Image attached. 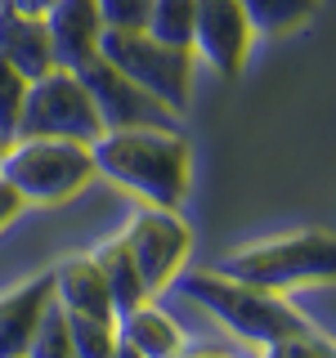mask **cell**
Wrapping results in <instances>:
<instances>
[{"label": "cell", "instance_id": "1", "mask_svg": "<svg viewBox=\"0 0 336 358\" xmlns=\"http://www.w3.org/2000/svg\"><path fill=\"white\" fill-rule=\"evenodd\" d=\"M90 162H94V175L134 193L144 206H166V210H179V201L188 197V179H193L188 139L175 134L171 126L104 130L90 143Z\"/></svg>", "mask_w": 336, "mask_h": 358}, {"label": "cell", "instance_id": "2", "mask_svg": "<svg viewBox=\"0 0 336 358\" xmlns=\"http://www.w3.org/2000/svg\"><path fill=\"white\" fill-rule=\"evenodd\" d=\"M175 282H179V296L184 300H193L197 309H206L216 322H224L238 341L255 345V350L283 341V336H305L309 331L305 322L287 309V300L278 296V291L233 282V278L216 273V268H197V273H184V278H175Z\"/></svg>", "mask_w": 336, "mask_h": 358}, {"label": "cell", "instance_id": "3", "mask_svg": "<svg viewBox=\"0 0 336 358\" xmlns=\"http://www.w3.org/2000/svg\"><path fill=\"white\" fill-rule=\"evenodd\" d=\"M211 268L260 291H287L296 282H309V278H332L336 242L328 229H291V233H278V238L233 246Z\"/></svg>", "mask_w": 336, "mask_h": 358}, {"label": "cell", "instance_id": "4", "mask_svg": "<svg viewBox=\"0 0 336 358\" xmlns=\"http://www.w3.org/2000/svg\"><path fill=\"white\" fill-rule=\"evenodd\" d=\"M0 179L36 206H54V201L76 197L94 179V162H90V143L76 139H9L5 157H0Z\"/></svg>", "mask_w": 336, "mask_h": 358}, {"label": "cell", "instance_id": "5", "mask_svg": "<svg viewBox=\"0 0 336 358\" xmlns=\"http://www.w3.org/2000/svg\"><path fill=\"white\" fill-rule=\"evenodd\" d=\"M99 59H108L121 76H130L144 94H153L162 108H171L175 117L188 112L193 99V50H179L148 36V31H99Z\"/></svg>", "mask_w": 336, "mask_h": 358}, {"label": "cell", "instance_id": "6", "mask_svg": "<svg viewBox=\"0 0 336 358\" xmlns=\"http://www.w3.org/2000/svg\"><path fill=\"white\" fill-rule=\"evenodd\" d=\"M36 134L41 139H76V143H94L104 134V121L90 103L85 85L76 81V72L50 67L45 76L27 81L14 139H36Z\"/></svg>", "mask_w": 336, "mask_h": 358}, {"label": "cell", "instance_id": "7", "mask_svg": "<svg viewBox=\"0 0 336 358\" xmlns=\"http://www.w3.org/2000/svg\"><path fill=\"white\" fill-rule=\"evenodd\" d=\"M121 242H126L134 268H139L144 287H148V296L157 291H166L175 282L179 273H184V260L188 251H193V233H188V224L175 215V210L166 206H144L134 210L126 233H121Z\"/></svg>", "mask_w": 336, "mask_h": 358}, {"label": "cell", "instance_id": "8", "mask_svg": "<svg viewBox=\"0 0 336 358\" xmlns=\"http://www.w3.org/2000/svg\"><path fill=\"white\" fill-rule=\"evenodd\" d=\"M76 81L85 85L90 103H94L99 121H104V130H126V126H171L175 112L162 108L153 94H144L139 85L130 81V76H121L117 67L108 59H90L76 67Z\"/></svg>", "mask_w": 336, "mask_h": 358}, {"label": "cell", "instance_id": "9", "mask_svg": "<svg viewBox=\"0 0 336 358\" xmlns=\"http://www.w3.org/2000/svg\"><path fill=\"white\" fill-rule=\"evenodd\" d=\"M188 50L202 63H211L220 76L242 72L251 54V22L238 0H193V41Z\"/></svg>", "mask_w": 336, "mask_h": 358}, {"label": "cell", "instance_id": "10", "mask_svg": "<svg viewBox=\"0 0 336 358\" xmlns=\"http://www.w3.org/2000/svg\"><path fill=\"white\" fill-rule=\"evenodd\" d=\"M41 22H45V36H50L54 67L76 72L81 63H90L99 54V31H104V22H99L94 0H54L50 14Z\"/></svg>", "mask_w": 336, "mask_h": 358}, {"label": "cell", "instance_id": "11", "mask_svg": "<svg viewBox=\"0 0 336 358\" xmlns=\"http://www.w3.org/2000/svg\"><path fill=\"white\" fill-rule=\"evenodd\" d=\"M54 282V300L63 305V313H81V318H117V309H112V296L104 287V273H99V264L81 255V260H67L50 273Z\"/></svg>", "mask_w": 336, "mask_h": 358}, {"label": "cell", "instance_id": "12", "mask_svg": "<svg viewBox=\"0 0 336 358\" xmlns=\"http://www.w3.org/2000/svg\"><path fill=\"white\" fill-rule=\"evenodd\" d=\"M0 59L14 63L27 81H36V76H45L54 67L45 22L41 18H27V14H14L5 0H0Z\"/></svg>", "mask_w": 336, "mask_h": 358}, {"label": "cell", "instance_id": "13", "mask_svg": "<svg viewBox=\"0 0 336 358\" xmlns=\"http://www.w3.org/2000/svg\"><path fill=\"white\" fill-rule=\"evenodd\" d=\"M50 300H54L50 273L0 300V358H22L27 354L31 331H36V322H41V313H45Z\"/></svg>", "mask_w": 336, "mask_h": 358}, {"label": "cell", "instance_id": "14", "mask_svg": "<svg viewBox=\"0 0 336 358\" xmlns=\"http://www.w3.org/2000/svg\"><path fill=\"white\" fill-rule=\"evenodd\" d=\"M117 336L126 345H134L139 354H148V358H175L179 350H184V336H179L175 318L162 313L153 300H144V305H134L130 313H121Z\"/></svg>", "mask_w": 336, "mask_h": 358}, {"label": "cell", "instance_id": "15", "mask_svg": "<svg viewBox=\"0 0 336 358\" xmlns=\"http://www.w3.org/2000/svg\"><path fill=\"white\" fill-rule=\"evenodd\" d=\"M90 260L99 264V273H104V287H108V296H112V309H117V318H121V313H130L134 305H144V300H153L121 238L108 242V246H99Z\"/></svg>", "mask_w": 336, "mask_h": 358}, {"label": "cell", "instance_id": "16", "mask_svg": "<svg viewBox=\"0 0 336 358\" xmlns=\"http://www.w3.org/2000/svg\"><path fill=\"white\" fill-rule=\"evenodd\" d=\"M246 22H251V36H291L305 22L318 14V0H238Z\"/></svg>", "mask_w": 336, "mask_h": 358}, {"label": "cell", "instance_id": "17", "mask_svg": "<svg viewBox=\"0 0 336 358\" xmlns=\"http://www.w3.org/2000/svg\"><path fill=\"white\" fill-rule=\"evenodd\" d=\"M278 296L287 300V309L296 313L318 341H332V322H336V287H332V278H309V282H296V287L278 291Z\"/></svg>", "mask_w": 336, "mask_h": 358}, {"label": "cell", "instance_id": "18", "mask_svg": "<svg viewBox=\"0 0 336 358\" xmlns=\"http://www.w3.org/2000/svg\"><path fill=\"white\" fill-rule=\"evenodd\" d=\"M148 36L166 41V45H179L188 50L193 41V0H153L148 5Z\"/></svg>", "mask_w": 336, "mask_h": 358}, {"label": "cell", "instance_id": "19", "mask_svg": "<svg viewBox=\"0 0 336 358\" xmlns=\"http://www.w3.org/2000/svg\"><path fill=\"white\" fill-rule=\"evenodd\" d=\"M22 358H76L72 354V331H67V313L59 300H50L36 322V331H31V345Z\"/></svg>", "mask_w": 336, "mask_h": 358}, {"label": "cell", "instance_id": "20", "mask_svg": "<svg viewBox=\"0 0 336 358\" xmlns=\"http://www.w3.org/2000/svg\"><path fill=\"white\" fill-rule=\"evenodd\" d=\"M67 331H72L76 358H112V350H117V318H81V313H67Z\"/></svg>", "mask_w": 336, "mask_h": 358}, {"label": "cell", "instance_id": "21", "mask_svg": "<svg viewBox=\"0 0 336 358\" xmlns=\"http://www.w3.org/2000/svg\"><path fill=\"white\" fill-rule=\"evenodd\" d=\"M22 94H27V76H22L14 63L0 59V130H5L9 139H14V130H18Z\"/></svg>", "mask_w": 336, "mask_h": 358}, {"label": "cell", "instance_id": "22", "mask_svg": "<svg viewBox=\"0 0 336 358\" xmlns=\"http://www.w3.org/2000/svg\"><path fill=\"white\" fill-rule=\"evenodd\" d=\"M148 5L153 0H94L99 22L117 31H144L148 27Z\"/></svg>", "mask_w": 336, "mask_h": 358}, {"label": "cell", "instance_id": "23", "mask_svg": "<svg viewBox=\"0 0 336 358\" xmlns=\"http://www.w3.org/2000/svg\"><path fill=\"white\" fill-rule=\"evenodd\" d=\"M260 358H332V341L318 336H283L274 345H260Z\"/></svg>", "mask_w": 336, "mask_h": 358}, {"label": "cell", "instance_id": "24", "mask_svg": "<svg viewBox=\"0 0 336 358\" xmlns=\"http://www.w3.org/2000/svg\"><path fill=\"white\" fill-rule=\"evenodd\" d=\"M22 206H27V201H22L14 188H9L5 179H0V229H9V224L18 220V210H22Z\"/></svg>", "mask_w": 336, "mask_h": 358}, {"label": "cell", "instance_id": "25", "mask_svg": "<svg viewBox=\"0 0 336 358\" xmlns=\"http://www.w3.org/2000/svg\"><path fill=\"white\" fill-rule=\"evenodd\" d=\"M9 9H14V14H27V18H45L50 14V5L54 0H5Z\"/></svg>", "mask_w": 336, "mask_h": 358}, {"label": "cell", "instance_id": "26", "mask_svg": "<svg viewBox=\"0 0 336 358\" xmlns=\"http://www.w3.org/2000/svg\"><path fill=\"white\" fill-rule=\"evenodd\" d=\"M175 358H233L229 350H211V345H202V350H179Z\"/></svg>", "mask_w": 336, "mask_h": 358}, {"label": "cell", "instance_id": "27", "mask_svg": "<svg viewBox=\"0 0 336 358\" xmlns=\"http://www.w3.org/2000/svg\"><path fill=\"white\" fill-rule=\"evenodd\" d=\"M112 358H148V354H139L134 345H126V341L117 336V350H112Z\"/></svg>", "mask_w": 336, "mask_h": 358}, {"label": "cell", "instance_id": "28", "mask_svg": "<svg viewBox=\"0 0 336 358\" xmlns=\"http://www.w3.org/2000/svg\"><path fill=\"white\" fill-rule=\"evenodd\" d=\"M5 148H9V134H5V130H0V157H5Z\"/></svg>", "mask_w": 336, "mask_h": 358}]
</instances>
